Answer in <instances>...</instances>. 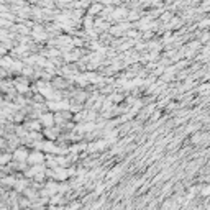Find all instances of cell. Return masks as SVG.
Wrapping results in <instances>:
<instances>
[{
  "instance_id": "obj_1",
  "label": "cell",
  "mask_w": 210,
  "mask_h": 210,
  "mask_svg": "<svg viewBox=\"0 0 210 210\" xmlns=\"http://www.w3.org/2000/svg\"><path fill=\"white\" fill-rule=\"evenodd\" d=\"M28 161L30 162H41L43 161V154H31L28 158Z\"/></svg>"
}]
</instances>
